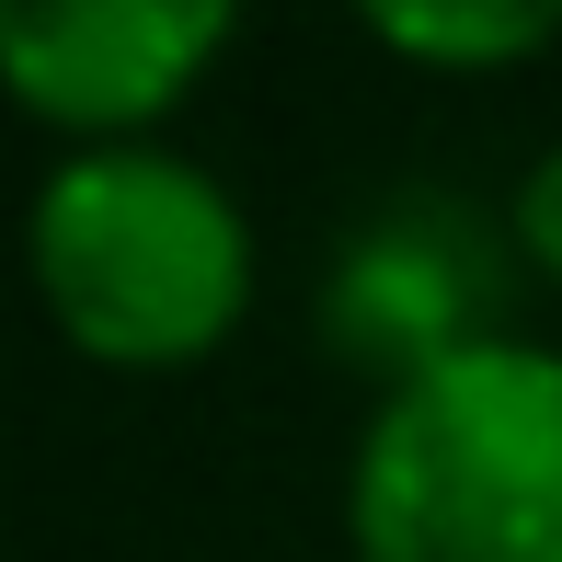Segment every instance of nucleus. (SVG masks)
Here are the masks:
<instances>
[{
	"instance_id": "f257e3e1",
	"label": "nucleus",
	"mask_w": 562,
	"mask_h": 562,
	"mask_svg": "<svg viewBox=\"0 0 562 562\" xmlns=\"http://www.w3.org/2000/svg\"><path fill=\"white\" fill-rule=\"evenodd\" d=\"M356 562H562V356L471 334L368 402Z\"/></svg>"
},
{
	"instance_id": "f03ea898",
	"label": "nucleus",
	"mask_w": 562,
	"mask_h": 562,
	"mask_svg": "<svg viewBox=\"0 0 562 562\" xmlns=\"http://www.w3.org/2000/svg\"><path fill=\"white\" fill-rule=\"evenodd\" d=\"M35 288L92 368L161 379L229 345L252 299V229L218 172L172 149H69L35 195Z\"/></svg>"
},
{
	"instance_id": "7ed1b4c3",
	"label": "nucleus",
	"mask_w": 562,
	"mask_h": 562,
	"mask_svg": "<svg viewBox=\"0 0 562 562\" xmlns=\"http://www.w3.org/2000/svg\"><path fill=\"white\" fill-rule=\"evenodd\" d=\"M229 46L218 0H69V12H0V69H12L23 115L58 126L81 149H149L138 126H161L207 81Z\"/></svg>"
},
{
	"instance_id": "20e7f679",
	"label": "nucleus",
	"mask_w": 562,
	"mask_h": 562,
	"mask_svg": "<svg viewBox=\"0 0 562 562\" xmlns=\"http://www.w3.org/2000/svg\"><path fill=\"white\" fill-rule=\"evenodd\" d=\"M379 46H402V58H437V69H505V58H540L562 35L551 0H391V12H368Z\"/></svg>"
},
{
	"instance_id": "39448f33",
	"label": "nucleus",
	"mask_w": 562,
	"mask_h": 562,
	"mask_svg": "<svg viewBox=\"0 0 562 562\" xmlns=\"http://www.w3.org/2000/svg\"><path fill=\"white\" fill-rule=\"evenodd\" d=\"M517 252L562 276V149H540V161H528V184H517Z\"/></svg>"
}]
</instances>
